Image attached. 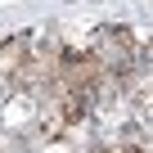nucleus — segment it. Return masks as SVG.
Wrapping results in <instances>:
<instances>
[{
    "label": "nucleus",
    "instance_id": "obj_1",
    "mask_svg": "<svg viewBox=\"0 0 153 153\" xmlns=\"http://www.w3.org/2000/svg\"><path fill=\"white\" fill-rule=\"evenodd\" d=\"M23 41H5V45H0V76H5V72H23Z\"/></svg>",
    "mask_w": 153,
    "mask_h": 153
}]
</instances>
